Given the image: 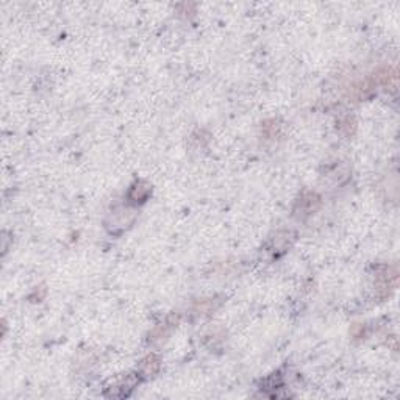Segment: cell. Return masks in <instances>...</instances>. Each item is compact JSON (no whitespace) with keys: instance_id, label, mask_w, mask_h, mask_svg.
<instances>
[{"instance_id":"obj_1","label":"cell","mask_w":400,"mask_h":400,"mask_svg":"<svg viewBox=\"0 0 400 400\" xmlns=\"http://www.w3.org/2000/svg\"><path fill=\"white\" fill-rule=\"evenodd\" d=\"M150 192V186L145 181H136L130 189V200L133 202H144Z\"/></svg>"},{"instance_id":"obj_2","label":"cell","mask_w":400,"mask_h":400,"mask_svg":"<svg viewBox=\"0 0 400 400\" xmlns=\"http://www.w3.org/2000/svg\"><path fill=\"white\" fill-rule=\"evenodd\" d=\"M158 368H160V360L156 358L155 355L147 357L145 360H142V363H141V371H142L144 375H147V377L158 371Z\"/></svg>"}]
</instances>
